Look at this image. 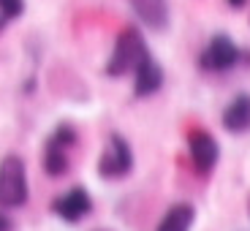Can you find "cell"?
<instances>
[{"mask_svg":"<svg viewBox=\"0 0 250 231\" xmlns=\"http://www.w3.org/2000/svg\"><path fill=\"white\" fill-rule=\"evenodd\" d=\"M150 55L147 52V44H144L142 33L136 27H125L120 33L117 44H114V52H112V60L106 65V74L109 76H123L128 71H136V65Z\"/></svg>","mask_w":250,"mask_h":231,"instance_id":"cell-1","label":"cell"},{"mask_svg":"<svg viewBox=\"0 0 250 231\" xmlns=\"http://www.w3.org/2000/svg\"><path fill=\"white\" fill-rule=\"evenodd\" d=\"M27 201V171L22 158L6 155L0 161V207L14 210Z\"/></svg>","mask_w":250,"mask_h":231,"instance_id":"cell-2","label":"cell"},{"mask_svg":"<svg viewBox=\"0 0 250 231\" xmlns=\"http://www.w3.org/2000/svg\"><path fill=\"white\" fill-rule=\"evenodd\" d=\"M131 169H133L131 144L125 142L120 133H112V136H109V147L104 150V155H101L98 174L106 177V180H120V177H125Z\"/></svg>","mask_w":250,"mask_h":231,"instance_id":"cell-3","label":"cell"},{"mask_svg":"<svg viewBox=\"0 0 250 231\" xmlns=\"http://www.w3.org/2000/svg\"><path fill=\"white\" fill-rule=\"evenodd\" d=\"M188 152H190V161H193L199 174H209V171L215 169L218 158H220L218 142L212 139V133L201 131V128L188 133Z\"/></svg>","mask_w":250,"mask_h":231,"instance_id":"cell-4","label":"cell"},{"mask_svg":"<svg viewBox=\"0 0 250 231\" xmlns=\"http://www.w3.org/2000/svg\"><path fill=\"white\" fill-rule=\"evenodd\" d=\"M52 210H55L57 218L68 220V223H79L82 218H87L90 210H93V199H90V193L84 190V188H71L68 193H62L55 199V204H52Z\"/></svg>","mask_w":250,"mask_h":231,"instance_id":"cell-5","label":"cell"},{"mask_svg":"<svg viewBox=\"0 0 250 231\" xmlns=\"http://www.w3.org/2000/svg\"><path fill=\"white\" fill-rule=\"evenodd\" d=\"M237 60H239V49L234 46L231 38L226 36H215L201 55V65L207 71H229L231 65H237Z\"/></svg>","mask_w":250,"mask_h":231,"instance_id":"cell-6","label":"cell"},{"mask_svg":"<svg viewBox=\"0 0 250 231\" xmlns=\"http://www.w3.org/2000/svg\"><path fill=\"white\" fill-rule=\"evenodd\" d=\"M133 74H136L133 90H136L139 98H147V95H152V93H158V90H161V84H163V71H161V65H158V63L152 60L150 55L139 63Z\"/></svg>","mask_w":250,"mask_h":231,"instance_id":"cell-7","label":"cell"},{"mask_svg":"<svg viewBox=\"0 0 250 231\" xmlns=\"http://www.w3.org/2000/svg\"><path fill=\"white\" fill-rule=\"evenodd\" d=\"M223 128L229 133H245L250 131V95H237L223 112Z\"/></svg>","mask_w":250,"mask_h":231,"instance_id":"cell-8","label":"cell"},{"mask_svg":"<svg viewBox=\"0 0 250 231\" xmlns=\"http://www.w3.org/2000/svg\"><path fill=\"white\" fill-rule=\"evenodd\" d=\"M133 11L139 14L144 25L150 27H166V19H169V8H166V0H131Z\"/></svg>","mask_w":250,"mask_h":231,"instance_id":"cell-9","label":"cell"},{"mask_svg":"<svg viewBox=\"0 0 250 231\" xmlns=\"http://www.w3.org/2000/svg\"><path fill=\"white\" fill-rule=\"evenodd\" d=\"M196 220V210L190 204H174L169 212L163 215V220L158 223L155 231H190Z\"/></svg>","mask_w":250,"mask_h":231,"instance_id":"cell-10","label":"cell"},{"mask_svg":"<svg viewBox=\"0 0 250 231\" xmlns=\"http://www.w3.org/2000/svg\"><path fill=\"white\" fill-rule=\"evenodd\" d=\"M44 169L49 177H62L68 171V150L55 144L52 139L46 142V150H44Z\"/></svg>","mask_w":250,"mask_h":231,"instance_id":"cell-11","label":"cell"},{"mask_svg":"<svg viewBox=\"0 0 250 231\" xmlns=\"http://www.w3.org/2000/svg\"><path fill=\"white\" fill-rule=\"evenodd\" d=\"M25 8V0H0V14L3 19H17Z\"/></svg>","mask_w":250,"mask_h":231,"instance_id":"cell-12","label":"cell"},{"mask_svg":"<svg viewBox=\"0 0 250 231\" xmlns=\"http://www.w3.org/2000/svg\"><path fill=\"white\" fill-rule=\"evenodd\" d=\"M0 231H14V223L6 212H0Z\"/></svg>","mask_w":250,"mask_h":231,"instance_id":"cell-13","label":"cell"},{"mask_svg":"<svg viewBox=\"0 0 250 231\" xmlns=\"http://www.w3.org/2000/svg\"><path fill=\"white\" fill-rule=\"evenodd\" d=\"M229 6H234V8H242V6H245V0H229Z\"/></svg>","mask_w":250,"mask_h":231,"instance_id":"cell-14","label":"cell"}]
</instances>
